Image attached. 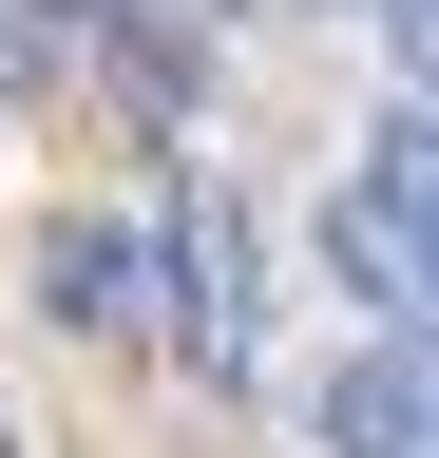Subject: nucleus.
Masks as SVG:
<instances>
[{"instance_id": "nucleus-1", "label": "nucleus", "mask_w": 439, "mask_h": 458, "mask_svg": "<svg viewBox=\"0 0 439 458\" xmlns=\"http://www.w3.org/2000/svg\"><path fill=\"white\" fill-rule=\"evenodd\" d=\"M153 344H173L191 382H249V363H267V306H249V210H230V191H173V229H153Z\"/></svg>"}, {"instance_id": "nucleus-2", "label": "nucleus", "mask_w": 439, "mask_h": 458, "mask_svg": "<svg viewBox=\"0 0 439 458\" xmlns=\"http://www.w3.org/2000/svg\"><path fill=\"white\" fill-rule=\"evenodd\" d=\"M420 153H439L420 114H382V134H363V172L325 191V267H344L382 325H420V306H439V249H420V191H439V172H420Z\"/></svg>"}, {"instance_id": "nucleus-3", "label": "nucleus", "mask_w": 439, "mask_h": 458, "mask_svg": "<svg viewBox=\"0 0 439 458\" xmlns=\"http://www.w3.org/2000/svg\"><path fill=\"white\" fill-rule=\"evenodd\" d=\"M210 38H230V0H96V57L134 77V114H153V134L191 114V77H210Z\"/></svg>"}, {"instance_id": "nucleus-4", "label": "nucleus", "mask_w": 439, "mask_h": 458, "mask_svg": "<svg viewBox=\"0 0 439 458\" xmlns=\"http://www.w3.org/2000/svg\"><path fill=\"white\" fill-rule=\"evenodd\" d=\"M325 458H420V325L325 363Z\"/></svg>"}, {"instance_id": "nucleus-5", "label": "nucleus", "mask_w": 439, "mask_h": 458, "mask_svg": "<svg viewBox=\"0 0 439 458\" xmlns=\"http://www.w3.org/2000/svg\"><path fill=\"white\" fill-rule=\"evenodd\" d=\"M38 306L77 344H134L153 325V229H58V249H38Z\"/></svg>"}, {"instance_id": "nucleus-6", "label": "nucleus", "mask_w": 439, "mask_h": 458, "mask_svg": "<svg viewBox=\"0 0 439 458\" xmlns=\"http://www.w3.org/2000/svg\"><path fill=\"white\" fill-rule=\"evenodd\" d=\"M38 57H96V0H0V77H38Z\"/></svg>"}]
</instances>
